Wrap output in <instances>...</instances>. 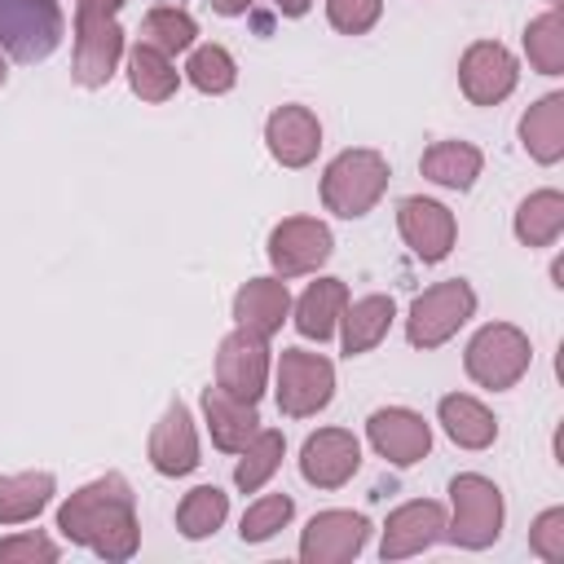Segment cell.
Masks as SVG:
<instances>
[{
    "instance_id": "cell-20",
    "label": "cell",
    "mask_w": 564,
    "mask_h": 564,
    "mask_svg": "<svg viewBox=\"0 0 564 564\" xmlns=\"http://www.w3.org/2000/svg\"><path fill=\"white\" fill-rule=\"evenodd\" d=\"M203 414H207L212 441H216L225 454H242V449L256 441V432H260L256 405L229 397L225 388H203Z\"/></svg>"
},
{
    "instance_id": "cell-27",
    "label": "cell",
    "mask_w": 564,
    "mask_h": 564,
    "mask_svg": "<svg viewBox=\"0 0 564 564\" xmlns=\"http://www.w3.org/2000/svg\"><path fill=\"white\" fill-rule=\"evenodd\" d=\"M564 229V194L560 189H538L516 207V238L524 247H551Z\"/></svg>"
},
{
    "instance_id": "cell-6",
    "label": "cell",
    "mask_w": 564,
    "mask_h": 564,
    "mask_svg": "<svg viewBox=\"0 0 564 564\" xmlns=\"http://www.w3.org/2000/svg\"><path fill=\"white\" fill-rule=\"evenodd\" d=\"M57 0H0V48L13 62H44L62 44Z\"/></svg>"
},
{
    "instance_id": "cell-31",
    "label": "cell",
    "mask_w": 564,
    "mask_h": 564,
    "mask_svg": "<svg viewBox=\"0 0 564 564\" xmlns=\"http://www.w3.org/2000/svg\"><path fill=\"white\" fill-rule=\"evenodd\" d=\"M282 449H286L282 432H256V441L242 449V458H238V467H234V485H238L242 494H256V489L278 471Z\"/></svg>"
},
{
    "instance_id": "cell-1",
    "label": "cell",
    "mask_w": 564,
    "mask_h": 564,
    "mask_svg": "<svg viewBox=\"0 0 564 564\" xmlns=\"http://www.w3.org/2000/svg\"><path fill=\"white\" fill-rule=\"evenodd\" d=\"M57 529L62 538L93 546L101 560H128L141 542V524H137V494L119 471L97 476L93 485L75 489L62 507H57Z\"/></svg>"
},
{
    "instance_id": "cell-23",
    "label": "cell",
    "mask_w": 564,
    "mask_h": 564,
    "mask_svg": "<svg viewBox=\"0 0 564 564\" xmlns=\"http://www.w3.org/2000/svg\"><path fill=\"white\" fill-rule=\"evenodd\" d=\"M344 304H348V286L339 282V278H317L304 295H300V304H295V330L304 335V339H330L335 335V322H339V313H344Z\"/></svg>"
},
{
    "instance_id": "cell-41",
    "label": "cell",
    "mask_w": 564,
    "mask_h": 564,
    "mask_svg": "<svg viewBox=\"0 0 564 564\" xmlns=\"http://www.w3.org/2000/svg\"><path fill=\"white\" fill-rule=\"evenodd\" d=\"M546 4H551V9H560V0H546Z\"/></svg>"
},
{
    "instance_id": "cell-12",
    "label": "cell",
    "mask_w": 564,
    "mask_h": 564,
    "mask_svg": "<svg viewBox=\"0 0 564 564\" xmlns=\"http://www.w3.org/2000/svg\"><path fill=\"white\" fill-rule=\"evenodd\" d=\"M326 256H330V229L313 216H291L269 234V260L282 278L313 273L317 264H326Z\"/></svg>"
},
{
    "instance_id": "cell-4",
    "label": "cell",
    "mask_w": 564,
    "mask_h": 564,
    "mask_svg": "<svg viewBox=\"0 0 564 564\" xmlns=\"http://www.w3.org/2000/svg\"><path fill=\"white\" fill-rule=\"evenodd\" d=\"M529 361H533L529 335H524L520 326H511V322H489V326H480V330L471 335L467 352H463L467 375H471L480 388H489V392L516 388V383L524 379Z\"/></svg>"
},
{
    "instance_id": "cell-3",
    "label": "cell",
    "mask_w": 564,
    "mask_h": 564,
    "mask_svg": "<svg viewBox=\"0 0 564 564\" xmlns=\"http://www.w3.org/2000/svg\"><path fill=\"white\" fill-rule=\"evenodd\" d=\"M388 176L392 172H388V159L379 150H344L322 172V203L335 216L357 220V216H366L383 198Z\"/></svg>"
},
{
    "instance_id": "cell-32",
    "label": "cell",
    "mask_w": 564,
    "mask_h": 564,
    "mask_svg": "<svg viewBox=\"0 0 564 564\" xmlns=\"http://www.w3.org/2000/svg\"><path fill=\"white\" fill-rule=\"evenodd\" d=\"M194 35H198V26H194V18L185 13V9H150L145 13V22H141V44H154L159 53H185L189 44H194Z\"/></svg>"
},
{
    "instance_id": "cell-28",
    "label": "cell",
    "mask_w": 564,
    "mask_h": 564,
    "mask_svg": "<svg viewBox=\"0 0 564 564\" xmlns=\"http://www.w3.org/2000/svg\"><path fill=\"white\" fill-rule=\"evenodd\" d=\"M128 84H132V93L141 101H167L176 93L181 75H176V66H172L167 53H159L154 44H137L128 53Z\"/></svg>"
},
{
    "instance_id": "cell-2",
    "label": "cell",
    "mask_w": 564,
    "mask_h": 564,
    "mask_svg": "<svg viewBox=\"0 0 564 564\" xmlns=\"http://www.w3.org/2000/svg\"><path fill=\"white\" fill-rule=\"evenodd\" d=\"M119 9L123 0H75V70L70 75L79 88L110 84L123 53Z\"/></svg>"
},
{
    "instance_id": "cell-38",
    "label": "cell",
    "mask_w": 564,
    "mask_h": 564,
    "mask_svg": "<svg viewBox=\"0 0 564 564\" xmlns=\"http://www.w3.org/2000/svg\"><path fill=\"white\" fill-rule=\"evenodd\" d=\"M256 0H212V9L220 13V18H238V13H247Z\"/></svg>"
},
{
    "instance_id": "cell-26",
    "label": "cell",
    "mask_w": 564,
    "mask_h": 564,
    "mask_svg": "<svg viewBox=\"0 0 564 564\" xmlns=\"http://www.w3.org/2000/svg\"><path fill=\"white\" fill-rule=\"evenodd\" d=\"M53 498V476L48 471H18L0 476V524H26L35 520Z\"/></svg>"
},
{
    "instance_id": "cell-17",
    "label": "cell",
    "mask_w": 564,
    "mask_h": 564,
    "mask_svg": "<svg viewBox=\"0 0 564 564\" xmlns=\"http://www.w3.org/2000/svg\"><path fill=\"white\" fill-rule=\"evenodd\" d=\"M150 467L159 476H185L198 467V436L185 401H172L150 432Z\"/></svg>"
},
{
    "instance_id": "cell-19",
    "label": "cell",
    "mask_w": 564,
    "mask_h": 564,
    "mask_svg": "<svg viewBox=\"0 0 564 564\" xmlns=\"http://www.w3.org/2000/svg\"><path fill=\"white\" fill-rule=\"evenodd\" d=\"M286 313H291V291H286V282H278V278H251V282H242L238 295H234V317H238V326H242V330H256V335H264V339L286 322Z\"/></svg>"
},
{
    "instance_id": "cell-18",
    "label": "cell",
    "mask_w": 564,
    "mask_h": 564,
    "mask_svg": "<svg viewBox=\"0 0 564 564\" xmlns=\"http://www.w3.org/2000/svg\"><path fill=\"white\" fill-rule=\"evenodd\" d=\"M436 538H445V507L423 498V502H405L388 516L383 524V560H405L419 555L423 546H432Z\"/></svg>"
},
{
    "instance_id": "cell-22",
    "label": "cell",
    "mask_w": 564,
    "mask_h": 564,
    "mask_svg": "<svg viewBox=\"0 0 564 564\" xmlns=\"http://www.w3.org/2000/svg\"><path fill=\"white\" fill-rule=\"evenodd\" d=\"M436 414H441L445 436H449L454 445H463V449H485V445H494V436H498V419H494L476 397H467V392L441 397Z\"/></svg>"
},
{
    "instance_id": "cell-13",
    "label": "cell",
    "mask_w": 564,
    "mask_h": 564,
    "mask_svg": "<svg viewBox=\"0 0 564 564\" xmlns=\"http://www.w3.org/2000/svg\"><path fill=\"white\" fill-rule=\"evenodd\" d=\"M357 467H361V445L344 427H322L300 449V476L317 489H339L344 480H352Z\"/></svg>"
},
{
    "instance_id": "cell-35",
    "label": "cell",
    "mask_w": 564,
    "mask_h": 564,
    "mask_svg": "<svg viewBox=\"0 0 564 564\" xmlns=\"http://www.w3.org/2000/svg\"><path fill=\"white\" fill-rule=\"evenodd\" d=\"M383 13V0H326V18L339 35H366Z\"/></svg>"
},
{
    "instance_id": "cell-7",
    "label": "cell",
    "mask_w": 564,
    "mask_h": 564,
    "mask_svg": "<svg viewBox=\"0 0 564 564\" xmlns=\"http://www.w3.org/2000/svg\"><path fill=\"white\" fill-rule=\"evenodd\" d=\"M476 313V291L463 278H445L436 286H427L405 317V335L414 348H441L467 317Z\"/></svg>"
},
{
    "instance_id": "cell-24",
    "label": "cell",
    "mask_w": 564,
    "mask_h": 564,
    "mask_svg": "<svg viewBox=\"0 0 564 564\" xmlns=\"http://www.w3.org/2000/svg\"><path fill=\"white\" fill-rule=\"evenodd\" d=\"M392 313H397L392 295H361V300L344 304V313H339V322H344V352H348V357L370 352V348L388 335Z\"/></svg>"
},
{
    "instance_id": "cell-37",
    "label": "cell",
    "mask_w": 564,
    "mask_h": 564,
    "mask_svg": "<svg viewBox=\"0 0 564 564\" xmlns=\"http://www.w3.org/2000/svg\"><path fill=\"white\" fill-rule=\"evenodd\" d=\"M22 560H40V564H53L57 560V546L44 538V533H18L9 542H0V564H22Z\"/></svg>"
},
{
    "instance_id": "cell-36",
    "label": "cell",
    "mask_w": 564,
    "mask_h": 564,
    "mask_svg": "<svg viewBox=\"0 0 564 564\" xmlns=\"http://www.w3.org/2000/svg\"><path fill=\"white\" fill-rule=\"evenodd\" d=\"M529 546H533V555H542L546 564H560V560H564V507H551V511H542V516L533 520Z\"/></svg>"
},
{
    "instance_id": "cell-9",
    "label": "cell",
    "mask_w": 564,
    "mask_h": 564,
    "mask_svg": "<svg viewBox=\"0 0 564 564\" xmlns=\"http://www.w3.org/2000/svg\"><path fill=\"white\" fill-rule=\"evenodd\" d=\"M264 379H269V348H264V335L256 330H229L220 339V352H216V388H225L229 397L256 405L260 392H264Z\"/></svg>"
},
{
    "instance_id": "cell-21",
    "label": "cell",
    "mask_w": 564,
    "mask_h": 564,
    "mask_svg": "<svg viewBox=\"0 0 564 564\" xmlns=\"http://www.w3.org/2000/svg\"><path fill=\"white\" fill-rule=\"evenodd\" d=\"M520 145L538 159V163H560L564 154V93H546L538 97L524 119H520Z\"/></svg>"
},
{
    "instance_id": "cell-34",
    "label": "cell",
    "mask_w": 564,
    "mask_h": 564,
    "mask_svg": "<svg viewBox=\"0 0 564 564\" xmlns=\"http://www.w3.org/2000/svg\"><path fill=\"white\" fill-rule=\"evenodd\" d=\"M291 516H295V502H291L286 494H269V498H260V502L247 507L238 533H242V542H264V538H273Z\"/></svg>"
},
{
    "instance_id": "cell-14",
    "label": "cell",
    "mask_w": 564,
    "mask_h": 564,
    "mask_svg": "<svg viewBox=\"0 0 564 564\" xmlns=\"http://www.w3.org/2000/svg\"><path fill=\"white\" fill-rule=\"evenodd\" d=\"M370 538L366 516L357 511H322L308 520L304 538H300V560L304 564H344L352 560Z\"/></svg>"
},
{
    "instance_id": "cell-5",
    "label": "cell",
    "mask_w": 564,
    "mask_h": 564,
    "mask_svg": "<svg viewBox=\"0 0 564 564\" xmlns=\"http://www.w3.org/2000/svg\"><path fill=\"white\" fill-rule=\"evenodd\" d=\"M449 498H454V520L445 524V538L467 546V551H485L498 542L502 533V494L489 476L463 471L449 480Z\"/></svg>"
},
{
    "instance_id": "cell-40",
    "label": "cell",
    "mask_w": 564,
    "mask_h": 564,
    "mask_svg": "<svg viewBox=\"0 0 564 564\" xmlns=\"http://www.w3.org/2000/svg\"><path fill=\"white\" fill-rule=\"evenodd\" d=\"M4 75H9V70H4V57H0V84H4Z\"/></svg>"
},
{
    "instance_id": "cell-8",
    "label": "cell",
    "mask_w": 564,
    "mask_h": 564,
    "mask_svg": "<svg viewBox=\"0 0 564 564\" xmlns=\"http://www.w3.org/2000/svg\"><path fill=\"white\" fill-rule=\"evenodd\" d=\"M335 397V366L322 352L282 348L278 361V410L291 419H308Z\"/></svg>"
},
{
    "instance_id": "cell-30",
    "label": "cell",
    "mask_w": 564,
    "mask_h": 564,
    "mask_svg": "<svg viewBox=\"0 0 564 564\" xmlns=\"http://www.w3.org/2000/svg\"><path fill=\"white\" fill-rule=\"evenodd\" d=\"M524 53H529V66L542 75L564 70V18H560V9H546L542 18H533L524 26Z\"/></svg>"
},
{
    "instance_id": "cell-10",
    "label": "cell",
    "mask_w": 564,
    "mask_h": 564,
    "mask_svg": "<svg viewBox=\"0 0 564 564\" xmlns=\"http://www.w3.org/2000/svg\"><path fill=\"white\" fill-rule=\"evenodd\" d=\"M516 79H520L516 57L498 40H476L458 62V88L467 93L471 106H498L502 97H511Z\"/></svg>"
},
{
    "instance_id": "cell-15",
    "label": "cell",
    "mask_w": 564,
    "mask_h": 564,
    "mask_svg": "<svg viewBox=\"0 0 564 564\" xmlns=\"http://www.w3.org/2000/svg\"><path fill=\"white\" fill-rule=\"evenodd\" d=\"M366 436H370V445H375L388 463H397V467H410V463H419V458L432 449V427L423 423V414H414V410H405V405L375 410V414L366 419Z\"/></svg>"
},
{
    "instance_id": "cell-25",
    "label": "cell",
    "mask_w": 564,
    "mask_h": 564,
    "mask_svg": "<svg viewBox=\"0 0 564 564\" xmlns=\"http://www.w3.org/2000/svg\"><path fill=\"white\" fill-rule=\"evenodd\" d=\"M480 150L471 141H436L423 150L419 159V172L445 189H471V181L480 176Z\"/></svg>"
},
{
    "instance_id": "cell-16",
    "label": "cell",
    "mask_w": 564,
    "mask_h": 564,
    "mask_svg": "<svg viewBox=\"0 0 564 564\" xmlns=\"http://www.w3.org/2000/svg\"><path fill=\"white\" fill-rule=\"evenodd\" d=\"M264 141L282 167H308L322 150V123L308 106H278L264 123Z\"/></svg>"
},
{
    "instance_id": "cell-29",
    "label": "cell",
    "mask_w": 564,
    "mask_h": 564,
    "mask_svg": "<svg viewBox=\"0 0 564 564\" xmlns=\"http://www.w3.org/2000/svg\"><path fill=\"white\" fill-rule=\"evenodd\" d=\"M225 516H229V498H225L216 485H198V489H189V494L181 498V507H176V529L198 542V538H212V533L225 524Z\"/></svg>"
},
{
    "instance_id": "cell-11",
    "label": "cell",
    "mask_w": 564,
    "mask_h": 564,
    "mask_svg": "<svg viewBox=\"0 0 564 564\" xmlns=\"http://www.w3.org/2000/svg\"><path fill=\"white\" fill-rule=\"evenodd\" d=\"M397 229H401L405 247H410L423 264L445 260L449 247H454V234H458L454 212H449L445 203H436V198H419V194L397 203Z\"/></svg>"
},
{
    "instance_id": "cell-33",
    "label": "cell",
    "mask_w": 564,
    "mask_h": 564,
    "mask_svg": "<svg viewBox=\"0 0 564 564\" xmlns=\"http://www.w3.org/2000/svg\"><path fill=\"white\" fill-rule=\"evenodd\" d=\"M185 75H189V84H194L198 93H212V97H216V93H229V88H234L238 66H234L229 48H220V44H203V48L189 53Z\"/></svg>"
},
{
    "instance_id": "cell-39",
    "label": "cell",
    "mask_w": 564,
    "mask_h": 564,
    "mask_svg": "<svg viewBox=\"0 0 564 564\" xmlns=\"http://www.w3.org/2000/svg\"><path fill=\"white\" fill-rule=\"evenodd\" d=\"M308 4H313V0H273V9H278L282 18H304Z\"/></svg>"
}]
</instances>
